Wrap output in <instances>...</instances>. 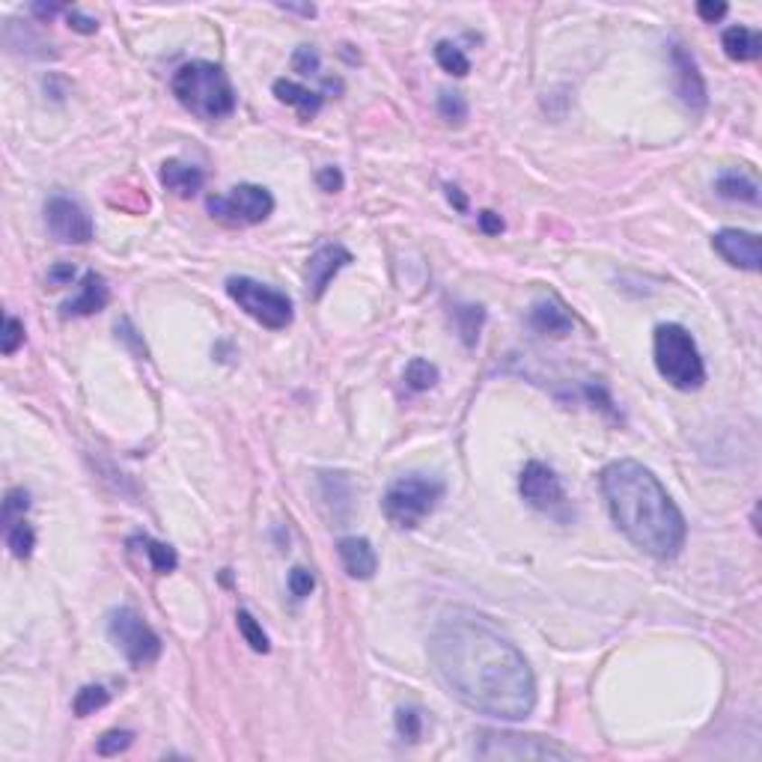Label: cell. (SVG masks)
Returning <instances> with one entry per match:
<instances>
[{
    "instance_id": "cell-1",
    "label": "cell",
    "mask_w": 762,
    "mask_h": 762,
    "mask_svg": "<svg viewBox=\"0 0 762 762\" xmlns=\"http://www.w3.org/2000/svg\"><path fill=\"white\" fill-rule=\"evenodd\" d=\"M429 658L459 703L479 715L521 720L536 706V679L516 644L483 617L453 610L429 635Z\"/></svg>"
},
{
    "instance_id": "cell-2",
    "label": "cell",
    "mask_w": 762,
    "mask_h": 762,
    "mask_svg": "<svg viewBox=\"0 0 762 762\" xmlns=\"http://www.w3.org/2000/svg\"><path fill=\"white\" fill-rule=\"evenodd\" d=\"M601 497L614 525L644 554L655 560H674L685 548L688 525L674 497L658 483V477L635 459H619L601 468Z\"/></svg>"
},
{
    "instance_id": "cell-3",
    "label": "cell",
    "mask_w": 762,
    "mask_h": 762,
    "mask_svg": "<svg viewBox=\"0 0 762 762\" xmlns=\"http://www.w3.org/2000/svg\"><path fill=\"white\" fill-rule=\"evenodd\" d=\"M170 87H173L176 102L203 123H218L236 110L233 81L224 69L218 63H209V60H194V63L179 66Z\"/></svg>"
},
{
    "instance_id": "cell-4",
    "label": "cell",
    "mask_w": 762,
    "mask_h": 762,
    "mask_svg": "<svg viewBox=\"0 0 762 762\" xmlns=\"http://www.w3.org/2000/svg\"><path fill=\"white\" fill-rule=\"evenodd\" d=\"M658 376L676 390H697L706 381V364L694 337L682 325H658L653 337Z\"/></svg>"
},
{
    "instance_id": "cell-5",
    "label": "cell",
    "mask_w": 762,
    "mask_h": 762,
    "mask_svg": "<svg viewBox=\"0 0 762 762\" xmlns=\"http://www.w3.org/2000/svg\"><path fill=\"white\" fill-rule=\"evenodd\" d=\"M444 491H447V486L435 477L408 474V477H399L396 483L387 488L381 506H385V516L390 525L399 530H411L426 516L435 513V506L441 504Z\"/></svg>"
},
{
    "instance_id": "cell-6",
    "label": "cell",
    "mask_w": 762,
    "mask_h": 762,
    "mask_svg": "<svg viewBox=\"0 0 762 762\" xmlns=\"http://www.w3.org/2000/svg\"><path fill=\"white\" fill-rule=\"evenodd\" d=\"M227 295L233 298L254 322H259L268 330H283L293 325V319H295L293 298L274 286L259 283L254 277H229Z\"/></svg>"
},
{
    "instance_id": "cell-7",
    "label": "cell",
    "mask_w": 762,
    "mask_h": 762,
    "mask_svg": "<svg viewBox=\"0 0 762 762\" xmlns=\"http://www.w3.org/2000/svg\"><path fill=\"white\" fill-rule=\"evenodd\" d=\"M107 635L132 667H149L162 655V637L155 635L135 608H116L107 617Z\"/></svg>"
},
{
    "instance_id": "cell-8",
    "label": "cell",
    "mask_w": 762,
    "mask_h": 762,
    "mask_svg": "<svg viewBox=\"0 0 762 762\" xmlns=\"http://www.w3.org/2000/svg\"><path fill=\"white\" fill-rule=\"evenodd\" d=\"M206 209L224 227H256L274 212V197L263 185H236L229 194L206 197Z\"/></svg>"
},
{
    "instance_id": "cell-9",
    "label": "cell",
    "mask_w": 762,
    "mask_h": 762,
    "mask_svg": "<svg viewBox=\"0 0 762 762\" xmlns=\"http://www.w3.org/2000/svg\"><path fill=\"white\" fill-rule=\"evenodd\" d=\"M474 754L479 759H569L572 750L551 739H543V736L483 729L477 739Z\"/></svg>"
},
{
    "instance_id": "cell-10",
    "label": "cell",
    "mask_w": 762,
    "mask_h": 762,
    "mask_svg": "<svg viewBox=\"0 0 762 762\" xmlns=\"http://www.w3.org/2000/svg\"><path fill=\"white\" fill-rule=\"evenodd\" d=\"M518 491L539 513L566 518V491L557 474L543 462H527L518 477Z\"/></svg>"
},
{
    "instance_id": "cell-11",
    "label": "cell",
    "mask_w": 762,
    "mask_h": 762,
    "mask_svg": "<svg viewBox=\"0 0 762 762\" xmlns=\"http://www.w3.org/2000/svg\"><path fill=\"white\" fill-rule=\"evenodd\" d=\"M45 224H48V233L63 245H87L89 238H93V218L69 197L48 200Z\"/></svg>"
},
{
    "instance_id": "cell-12",
    "label": "cell",
    "mask_w": 762,
    "mask_h": 762,
    "mask_svg": "<svg viewBox=\"0 0 762 762\" xmlns=\"http://www.w3.org/2000/svg\"><path fill=\"white\" fill-rule=\"evenodd\" d=\"M711 247L718 250V256L741 272H759L762 265V247L759 236L748 233V229H720L711 236Z\"/></svg>"
},
{
    "instance_id": "cell-13",
    "label": "cell",
    "mask_w": 762,
    "mask_h": 762,
    "mask_svg": "<svg viewBox=\"0 0 762 762\" xmlns=\"http://www.w3.org/2000/svg\"><path fill=\"white\" fill-rule=\"evenodd\" d=\"M670 63H674V81H676V93L682 98V105L691 110H703L709 96H706V81H703V75H700L694 57L676 42V45H670Z\"/></svg>"
},
{
    "instance_id": "cell-14",
    "label": "cell",
    "mask_w": 762,
    "mask_h": 762,
    "mask_svg": "<svg viewBox=\"0 0 762 762\" xmlns=\"http://www.w3.org/2000/svg\"><path fill=\"white\" fill-rule=\"evenodd\" d=\"M352 263V250H346L343 245H322L313 256L307 259V295L310 298H322L325 289L330 286L343 268Z\"/></svg>"
},
{
    "instance_id": "cell-15",
    "label": "cell",
    "mask_w": 762,
    "mask_h": 762,
    "mask_svg": "<svg viewBox=\"0 0 762 762\" xmlns=\"http://www.w3.org/2000/svg\"><path fill=\"white\" fill-rule=\"evenodd\" d=\"M110 301L107 280L96 272H87L81 280V293L75 298H69L63 304V319H78V316H93L98 310H105Z\"/></svg>"
},
{
    "instance_id": "cell-16",
    "label": "cell",
    "mask_w": 762,
    "mask_h": 762,
    "mask_svg": "<svg viewBox=\"0 0 762 762\" xmlns=\"http://www.w3.org/2000/svg\"><path fill=\"white\" fill-rule=\"evenodd\" d=\"M339 551V560H343V569L348 572V578H358V581H369L376 575L378 569V557L373 545H369V539H360V536H346L337 543Z\"/></svg>"
},
{
    "instance_id": "cell-17",
    "label": "cell",
    "mask_w": 762,
    "mask_h": 762,
    "mask_svg": "<svg viewBox=\"0 0 762 762\" xmlns=\"http://www.w3.org/2000/svg\"><path fill=\"white\" fill-rule=\"evenodd\" d=\"M206 176L203 170L197 164H188V162H179V158H170V162L162 164V185L167 190H173L176 197H194L200 188H203Z\"/></svg>"
},
{
    "instance_id": "cell-18",
    "label": "cell",
    "mask_w": 762,
    "mask_h": 762,
    "mask_svg": "<svg viewBox=\"0 0 762 762\" xmlns=\"http://www.w3.org/2000/svg\"><path fill=\"white\" fill-rule=\"evenodd\" d=\"M274 96H277V102L295 107L301 119L316 116L319 110H322V105H325L322 93H316V89H307L304 84L289 81V78H277V81H274Z\"/></svg>"
},
{
    "instance_id": "cell-19",
    "label": "cell",
    "mask_w": 762,
    "mask_h": 762,
    "mask_svg": "<svg viewBox=\"0 0 762 762\" xmlns=\"http://www.w3.org/2000/svg\"><path fill=\"white\" fill-rule=\"evenodd\" d=\"M530 325H534L539 334H548V337H566L572 334V316L566 313L563 304H557V301H536L534 310H530Z\"/></svg>"
},
{
    "instance_id": "cell-20",
    "label": "cell",
    "mask_w": 762,
    "mask_h": 762,
    "mask_svg": "<svg viewBox=\"0 0 762 762\" xmlns=\"http://www.w3.org/2000/svg\"><path fill=\"white\" fill-rule=\"evenodd\" d=\"M720 45H724L727 57L736 60V63H754V60L762 57V33H759V30L741 27V24L724 30V39H720Z\"/></svg>"
},
{
    "instance_id": "cell-21",
    "label": "cell",
    "mask_w": 762,
    "mask_h": 762,
    "mask_svg": "<svg viewBox=\"0 0 762 762\" xmlns=\"http://www.w3.org/2000/svg\"><path fill=\"white\" fill-rule=\"evenodd\" d=\"M715 190L724 200H736V203H750V206H757L759 203V188L754 179H748V176H739V173H724V176H718V182H715Z\"/></svg>"
},
{
    "instance_id": "cell-22",
    "label": "cell",
    "mask_w": 762,
    "mask_h": 762,
    "mask_svg": "<svg viewBox=\"0 0 762 762\" xmlns=\"http://www.w3.org/2000/svg\"><path fill=\"white\" fill-rule=\"evenodd\" d=\"M453 322L459 337H462L465 346H477L479 339V328L486 322V310L479 304H456L453 307Z\"/></svg>"
},
{
    "instance_id": "cell-23",
    "label": "cell",
    "mask_w": 762,
    "mask_h": 762,
    "mask_svg": "<svg viewBox=\"0 0 762 762\" xmlns=\"http://www.w3.org/2000/svg\"><path fill=\"white\" fill-rule=\"evenodd\" d=\"M128 543H135L144 548V554L149 560V566H153L158 575H167V572H173L179 566V557H176V551L164 545V543H158V539H149V536H135V539H128Z\"/></svg>"
},
{
    "instance_id": "cell-24",
    "label": "cell",
    "mask_w": 762,
    "mask_h": 762,
    "mask_svg": "<svg viewBox=\"0 0 762 762\" xmlns=\"http://www.w3.org/2000/svg\"><path fill=\"white\" fill-rule=\"evenodd\" d=\"M435 60H438V66L444 69L447 75H456V78H465L470 72V60L465 57V51L459 45L453 42H438L435 45Z\"/></svg>"
},
{
    "instance_id": "cell-25",
    "label": "cell",
    "mask_w": 762,
    "mask_h": 762,
    "mask_svg": "<svg viewBox=\"0 0 762 762\" xmlns=\"http://www.w3.org/2000/svg\"><path fill=\"white\" fill-rule=\"evenodd\" d=\"M438 378H441L438 367L429 364V360H423V358H414V360H411V364L405 367V385H408V390H414V394H420V390L435 387Z\"/></svg>"
},
{
    "instance_id": "cell-26",
    "label": "cell",
    "mask_w": 762,
    "mask_h": 762,
    "mask_svg": "<svg viewBox=\"0 0 762 762\" xmlns=\"http://www.w3.org/2000/svg\"><path fill=\"white\" fill-rule=\"evenodd\" d=\"M6 545H9V551H13L18 560H27L30 554H33V548H36L33 527H30L24 518L18 521V525L6 527Z\"/></svg>"
},
{
    "instance_id": "cell-27",
    "label": "cell",
    "mask_w": 762,
    "mask_h": 762,
    "mask_svg": "<svg viewBox=\"0 0 762 762\" xmlns=\"http://www.w3.org/2000/svg\"><path fill=\"white\" fill-rule=\"evenodd\" d=\"M107 703H110V694H107L102 685H84V688L75 694L72 709H75L78 718H87V715H93V711L105 709Z\"/></svg>"
},
{
    "instance_id": "cell-28",
    "label": "cell",
    "mask_w": 762,
    "mask_h": 762,
    "mask_svg": "<svg viewBox=\"0 0 762 762\" xmlns=\"http://www.w3.org/2000/svg\"><path fill=\"white\" fill-rule=\"evenodd\" d=\"M236 623H238V631H242V637L247 640L254 653H268V649H272V644H268V635L263 631V626H259L256 619H254L250 610H238Z\"/></svg>"
},
{
    "instance_id": "cell-29",
    "label": "cell",
    "mask_w": 762,
    "mask_h": 762,
    "mask_svg": "<svg viewBox=\"0 0 762 762\" xmlns=\"http://www.w3.org/2000/svg\"><path fill=\"white\" fill-rule=\"evenodd\" d=\"M438 114L447 119L450 125H462L468 119V102L462 93H450V89H441L438 93Z\"/></svg>"
},
{
    "instance_id": "cell-30",
    "label": "cell",
    "mask_w": 762,
    "mask_h": 762,
    "mask_svg": "<svg viewBox=\"0 0 762 762\" xmlns=\"http://www.w3.org/2000/svg\"><path fill=\"white\" fill-rule=\"evenodd\" d=\"M132 741H135V733L132 729H110V733H105L102 739H98V757H116V754H123V750L132 748Z\"/></svg>"
},
{
    "instance_id": "cell-31",
    "label": "cell",
    "mask_w": 762,
    "mask_h": 762,
    "mask_svg": "<svg viewBox=\"0 0 762 762\" xmlns=\"http://www.w3.org/2000/svg\"><path fill=\"white\" fill-rule=\"evenodd\" d=\"M423 733V718L417 709H399L396 711V736L403 741H417Z\"/></svg>"
},
{
    "instance_id": "cell-32",
    "label": "cell",
    "mask_w": 762,
    "mask_h": 762,
    "mask_svg": "<svg viewBox=\"0 0 762 762\" xmlns=\"http://www.w3.org/2000/svg\"><path fill=\"white\" fill-rule=\"evenodd\" d=\"M27 506H30V495H27L24 488H13V491H9L6 500H4V525H6V527L18 525V521L24 518Z\"/></svg>"
},
{
    "instance_id": "cell-33",
    "label": "cell",
    "mask_w": 762,
    "mask_h": 762,
    "mask_svg": "<svg viewBox=\"0 0 762 762\" xmlns=\"http://www.w3.org/2000/svg\"><path fill=\"white\" fill-rule=\"evenodd\" d=\"M22 343H24V325L18 322L15 316H6L4 319V334H0V352L9 358L22 348Z\"/></svg>"
},
{
    "instance_id": "cell-34",
    "label": "cell",
    "mask_w": 762,
    "mask_h": 762,
    "mask_svg": "<svg viewBox=\"0 0 762 762\" xmlns=\"http://www.w3.org/2000/svg\"><path fill=\"white\" fill-rule=\"evenodd\" d=\"M316 590V578H313V572H307V569H293L289 572V593H293L295 599H307L310 593Z\"/></svg>"
},
{
    "instance_id": "cell-35",
    "label": "cell",
    "mask_w": 762,
    "mask_h": 762,
    "mask_svg": "<svg viewBox=\"0 0 762 762\" xmlns=\"http://www.w3.org/2000/svg\"><path fill=\"white\" fill-rule=\"evenodd\" d=\"M293 69L301 75H316L319 72V51L313 45H301L293 54Z\"/></svg>"
},
{
    "instance_id": "cell-36",
    "label": "cell",
    "mask_w": 762,
    "mask_h": 762,
    "mask_svg": "<svg viewBox=\"0 0 762 762\" xmlns=\"http://www.w3.org/2000/svg\"><path fill=\"white\" fill-rule=\"evenodd\" d=\"M316 182L325 194H337V190H343L346 179H343V173H339V167H322L316 173Z\"/></svg>"
},
{
    "instance_id": "cell-37",
    "label": "cell",
    "mask_w": 762,
    "mask_h": 762,
    "mask_svg": "<svg viewBox=\"0 0 762 762\" xmlns=\"http://www.w3.org/2000/svg\"><path fill=\"white\" fill-rule=\"evenodd\" d=\"M66 22H69V27L75 30V33H84V36L96 33V30H98V22H96V18H89V15H84V13H78V9H66Z\"/></svg>"
},
{
    "instance_id": "cell-38",
    "label": "cell",
    "mask_w": 762,
    "mask_h": 762,
    "mask_svg": "<svg viewBox=\"0 0 762 762\" xmlns=\"http://www.w3.org/2000/svg\"><path fill=\"white\" fill-rule=\"evenodd\" d=\"M727 9H729V6L720 4V0H718V4H715V0H700V4H697V15L703 18V22L715 24V22H720V18L727 15Z\"/></svg>"
},
{
    "instance_id": "cell-39",
    "label": "cell",
    "mask_w": 762,
    "mask_h": 762,
    "mask_svg": "<svg viewBox=\"0 0 762 762\" xmlns=\"http://www.w3.org/2000/svg\"><path fill=\"white\" fill-rule=\"evenodd\" d=\"M72 280H75V265L60 263V265L48 268V283L51 286H66V283H72Z\"/></svg>"
},
{
    "instance_id": "cell-40",
    "label": "cell",
    "mask_w": 762,
    "mask_h": 762,
    "mask_svg": "<svg viewBox=\"0 0 762 762\" xmlns=\"http://www.w3.org/2000/svg\"><path fill=\"white\" fill-rule=\"evenodd\" d=\"M479 229H483L486 236H500L504 233V220H500L497 212H491V209H486V212H479Z\"/></svg>"
},
{
    "instance_id": "cell-41",
    "label": "cell",
    "mask_w": 762,
    "mask_h": 762,
    "mask_svg": "<svg viewBox=\"0 0 762 762\" xmlns=\"http://www.w3.org/2000/svg\"><path fill=\"white\" fill-rule=\"evenodd\" d=\"M116 334L123 337V339H128V343H132V346L137 348V355H140V358H146V346L140 343V339L135 337V328H132V322H128V319H123V322L116 325Z\"/></svg>"
},
{
    "instance_id": "cell-42",
    "label": "cell",
    "mask_w": 762,
    "mask_h": 762,
    "mask_svg": "<svg viewBox=\"0 0 762 762\" xmlns=\"http://www.w3.org/2000/svg\"><path fill=\"white\" fill-rule=\"evenodd\" d=\"M447 200L459 209V212H468V200H465V194L456 185H447Z\"/></svg>"
},
{
    "instance_id": "cell-43",
    "label": "cell",
    "mask_w": 762,
    "mask_h": 762,
    "mask_svg": "<svg viewBox=\"0 0 762 762\" xmlns=\"http://www.w3.org/2000/svg\"><path fill=\"white\" fill-rule=\"evenodd\" d=\"M60 9H63V6H57V4H48V6L45 4H33V15L45 18V22H48V18H54Z\"/></svg>"
},
{
    "instance_id": "cell-44",
    "label": "cell",
    "mask_w": 762,
    "mask_h": 762,
    "mask_svg": "<svg viewBox=\"0 0 762 762\" xmlns=\"http://www.w3.org/2000/svg\"><path fill=\"white\" fill-rule=\"evenodd\" d=\"M280 9H286V13H298L304 18H313L316 15V6H295V4H280Z\"/></svg>"
}]
</instances>
